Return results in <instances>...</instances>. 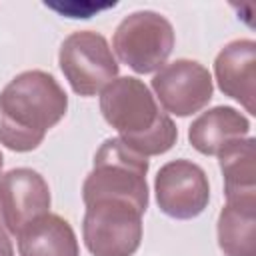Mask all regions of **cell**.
Here are the masks:
<instances>
[{
  "mask_svg": "<svg viewBox=\"0 0 256 256\" xmlns=\"http://www.w3.org/2000/svg\"><path fill=\"white\" fill-rule=\"evenodd\" d=\"M68 108V96L52 74L28 70L0 92V144L14 152L38 148Z\"/></svg>",
  "mask_w": 256,
  "mask_h": 256,
  "instance_id": "1",
  "label": "cell"
},
{
  "mask_svg": "<svg viewBox=\"0 0 256 256\" xmlns=\"http://www.w3.org/2000/svg\"><path fill=\"white\" fill-rule=\"evenodd\" d=\"M100 110L104 120L118 130V138L140 156H156L168 152L178 128L164 114L148 86L132 76L110 82L100 96Z\"/></svg>",
  "mask_w": 256,
  "mask_h": 256,
  "instance_id": "2",
  "label": "cell"
},
{
  "mask_svg": "<svg viewBox=\"0 0 256 256\" xmlns=\"http://www.w3.org/2000/svg\"><path fill=\"white\" fill-rule=\"evenodd\" d=\"M148 158L130 150L120 138H108L94 156V168L82 186L84 204L94 200H124L142 214L148 208Z\"/></svg>",
  "mask_w": 256,
  "mask_h": 256,
  "instance_id": "3",
  "label": "cell"
},
{
  "mask_svg": "<svg viewBox=\"0 0 256 256\" xmlns=\"http://www.w3.org/2000/svg\"><path fill=\"white\" fill-rule=\"evenodd\" d=\"M112 46L122 64L138 74H150L168 60L174 48V28L162 14L140 10L118 24Z\"/></svg>",
  "mask_w": 256,
  "mask_h": 256,
  "instance_id": "4",
  "label": "cell"
},
{
  "mask_svg": "<svg viewBox=\"0 0 256 256\" xmlns=\"http://www.w3.org/2000/svg\"><path fill=\"white\" fill-rule=\"evenodd\" d=\"M84 244L94 256H132L142 240V212L124 200L86 204Z\"/></svg>",
  "mask_w": 256,
  "mask_h": 256,
  "instance_id": "5",
  "label": "cell"
},
{
  "mask_svg": "<svg viewBox=\"0 0 256 256\" xmlns=\"http://www.w3.org/2000/svg\"><path fill=\"white\" fill-rule=\"evenodd\" d=\"M60 70L72 90L80 96H94L118 76V62L102 34L80 30L70 34L58 54Z\"/></svg>",
  "mask_w": 256,
  "mask_h": 256,
  "instance_id": "6",
  "label": "cell"
},
{
  "mask_svg": "<svg viewBox=\"0 0 256 256\" xmlns=\"http://www.w3.org/2000/svg\"><path fill=\"white\" fill-rule=\"evenodd\" d=\"M158 208L178 220H190L204 212L210 200V184L204 170L190 160L164 164L154 182Z\"/></svg>",
  "mask_w": 256,
  "mask_h": 256,
  "instance_id": "7",
  "label": "cell"
},
{
  "mask_svg": "<svg viewBox=\"0 0 256 256\" xmlns=\"http://www.w3.org/2000/svg\"><path fill=\"white\" fill-rule=\"evenodd\" d=\"M152 90L166 112L190 116L202 110L212 98V76L194 60H174L162 66L152 78Z\"/></svg>",
  "mask_w": 256,
  "mask_h": 256,
  "instance_id": "8",
  "label": "cell"
},
{
  "mask_svg": "<svg viewBox=\"0 0 256 256\" xmlns=\"http://www.w3.org/2000/svg\"><path fill=\"white\" fill-rule=\"evenodd\" d=\"M48 210L50 188L36 170L14 168L0 176V212L8 232L18 234Z\"/></svg>",
  "mask_w": 256,
  "mask_h": 256,
  "instance_id": "9",
  "label": "cell"
},
{
  "mask_svg": "<svg viewBox=\"0 0 256 256\" xmlns=\"http://www.w3.org/2000/svg\"><path fill=\"white\" fill-rule=\"evenodd\" d=\"M218 88L238 100L246 112L256 114V44L254 40H234L226 44L214 62Z\"/></svg>",
  "mask_w": 256,
  "mask_h": 256,
  "instance_id": "10",
  "label": "cell"
},
{
  "mask_svg": "<svg viewBox=\"0 0 256 256\" xmlns=\"http://www.w3.org/2000/svg\"><path fill=\"white\" fill-rule=\"evenodd\" d=\"M250 130V122L230 106H216L202 112L188 130L190 144L206 156H218L224 148L242 140Z\"/></svg>",
  "mask_w": 256,
  "mask_h": 256,
  "instance_id": "11",
  "label": "cell"
},
{
  "mask_svg": "<svg viewBox=\"0 0 256 256\" xmlns=\"http://www.w3.org/2000/svg\"><path fill=\"white\" fill-rule=\"evenodd\" d=\"M218 244L224 256H256V194L226 200L218 216Z\"/></svg>",
  "mask_w": 256,
  "mask_h": 256,
  "instance_id": "12",
  "label": "cell"
},
{
  "mask_svg": "<svg viewBox=\"0 0 256 256\" xmlns=\"http://www.w3.org/2000/svg\"><path fill=\"white\" fill-rule=\"evenodd\" d=\"M20 256H78L72 226L58 214H44L24 226L18 234Z\"/></svg>",
  "mask_w": 256,
  "mask_h": 256,
  "instance_id": "13",
  "label": "cell"
},
{
  "mask_svg": "<svg viewBox=\"0 0 256 256\" xmlns=\"http://www.w3.org/2000/svg\"><path fill=\"white\" fill-rule=\"evenodd\" d=\"M226 200L256 194V150L254 138H242L224 148L220 154Z\"/></svg>",
  "mask_w": 256,
  "mask_h": 256,
  "instance_id": "14",
  "label": "cell"
},
{
  "mask_svg": "<svg viewBox=\"0 0 256 256\" xmlns=\"http://www.w3.org/2000/svg\"><path fill=\"white\" fill-rule=\"evenodd\" d=\"M46 8L56 10L58 14H64L68 18H90L92 14H98L106 8L116 6V2H108V4H94V2H44Z\"/></svg>",
  "mask_w": 256,
  "mask_h": 256,
  "instance_id": "15",
  "label": "cell"
},
{
  "mask_svg": "<svg viewBox=\"0 0 256 256\" xmlns=\"http://www.w3.org/2000/svg\"><path fill=\"white\" fill-rule=\"evenodd\" d=\"M0 256H14L12 244H10L8 234H6V230L2 228V224H0Z\"/></svg>",
  "mask_w": 256,
  "mask_h": 256,
  "instance_id": "16",
  "label": "cell"
},
{
  "mask_svg": "<svg viewBox=\"0 0 256 256\" xmlns=\"http://www.w3.org/2000/svg\"><path fill=\"white\" fill-rule=\"evenodd\" d=\"M2 162H4V160H2V154H0V172H2Z\"/></svg>",
  "mask_w": 256,
  "mask_h": 256,
  "instance_id": "17",
  "label": "cell"
}]
</instances>
